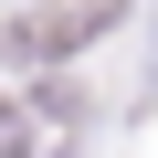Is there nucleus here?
Returning a JSON list of instances; mask_svg holds the SVG:
<instances>
[{"instance_id": "nucleus-1", "label": "nucleus", "mask_w": 158, "mask_h": 158, "mask_svg": "<svg viewBox=\"0 0 158 158\" xmlns=\"http://www.w3.org/2000/svg\"><path fill=\"white\" fill-rule=\"evenodd\" d=\"M106 21H116V0H53V11H21L11 32H0V53L42 63V53H74V42H95Z\"/></svg>"}]
</instances>
